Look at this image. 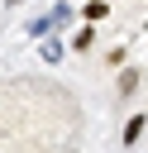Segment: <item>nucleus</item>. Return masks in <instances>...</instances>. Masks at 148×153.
Instances as JSON below:
<instances>
[{
  "label": "nucleus",
  "instance_id": "obj_1",
  "mask_svg": "<svg viewBox=\"0 0 148 153\" xmlns=\"http://www.w3.org/2000/svg\"><path fill=\"white\" fill-rule=\"evenodd\" d=\"M143 124H148V115H134V120L124 124V143H134V139L143 134Z\"/></svg>",
  "mask_w": 148,
  "mask_h": 153
}]
</instances>
